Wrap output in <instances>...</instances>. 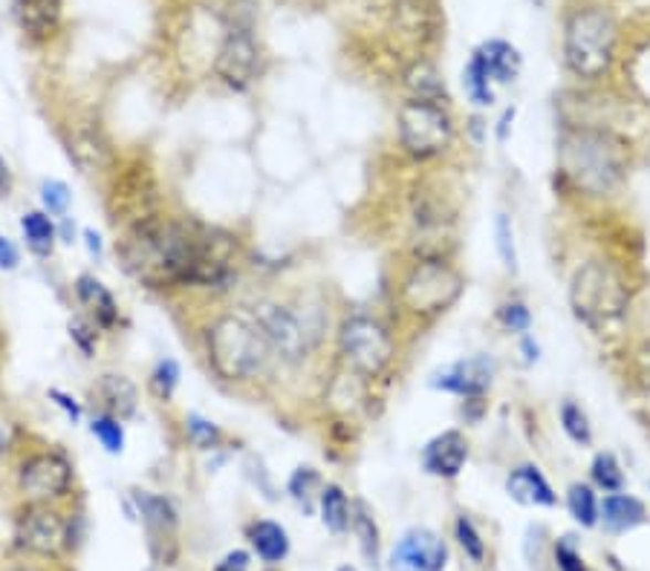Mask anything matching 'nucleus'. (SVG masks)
Wrapping results in <instances>:
<instances>
[{
	"mask_svg": "<svg viewBox=\"0 0 650 571\" xmlns=\"http://www.w3.org/2000/svg\"><path fill=\"white\" fill-rule=\"evenodd\" d=\"M200 245V225L182 223L177 216L145 214L127 225L116 240V257L127 277L148 289H180L191 286Z\"/></svg>",
	"mask_w": 650,
	"mask_h": 571,
	"instance_id": "obj_1",
	"label": "nucleus"
},
{
	"mask_svg": "<svg viewBox=\"0 0 650 571\" xmlns=\"http://www.w3.org/2000/svg\"><path fill=\"white\" fill-rule=\"evenodd\" d=\"M558 162L560 171L593 197L616 191L628 173L625 145L610 130L598 127H573L560 136Z\"/></svg>",
	"mask_w": 650,
	"mask_h": 571,
	"instance_id": "obj_2",
	"label": "nucleus"
},
{
	"mask_svg": "<svg viewBox=\"0 0 650 571\" xmlns=\"http://www.w3.org/2000/svg\"><path fill=\"white\" fill-rule=\"evenodd\" d=\"M569 309L593 335H616L630 311L628 283L605 260H587L569 281Z\"/></svg>",
	"mask_w": 650,
	"mask_h": 571,
	"instance_id": "obj_3",
	"label": "nucleus"
},
{
	"mask_svg": "<svg viewBox=\"0 0 650 571\" xmlns=\"http://www.w3.org/2000/svg\"><path fill=\"white\" fill-rule=\"evenodd\" d=\"M206 356L217 379L229 381V384L261 379L275 358L252 318L232 315V311L211 320L209 332H206Z\"/></svg>",
	"mask_w": 650,
	"mask_h": 571,
	"instance_id": "obj_4",
	"label": "nucleus"
},
{
	"mask_svg": "<svg viewBox=\"0 0 650 571\" xmlns=\"http://www.w3.org/2000/svg\"><path fill=\"white\" fill-rule=\"evenodd\" d=\"M616 44L619 27L607 9H578L564 27V64L581 82H596L614 67Z\"/></svg>",
	"mask_w": 650,
	"mask_h": 571,
	"instance_id": "obj_5",
	"label": "nucleus"
},
{
	"mask_svg": "<svg viewBox=\"0 0 650 571\" xmlns=\"http://www.w3.org/2000/svg\"><path fill=\"white\" fill-rule=\"evenodd\" d=\"M338 352L347 370L359 379H379L394 361V338L376 318L350 315L338 329Z\"/></svg>",
	"mask_w": 650,
	"mask_h": 571,
	"instance_id": "obj_6",
	"label": "nucleus"
},
{
	"mask_svg": "<svg viewBox=\"0 0 650 571\" xmlns=\"http://www.w3.org/2000/svg\"><path fill=\"white\" fill-rule=\"evenodd\" d=\"M397 130L405 154H411L419 162L437 159L454 141V121L449 110L437 102H419V98L405 102L399 107Z\"/></svg>",
	"mask_w": 650,
	"mask_h": 571,
	"instance_id": "obj_7",
	"label": "nucleus"
},
{
	"mask_svg": "<svg viewBox=\"0 0 650 571\" xmlns=\"http://www.w3.org/2000/svg\"><path fill=\"white\" fill-rule=\"evenodd\" d=\"M463 292V277L442 257H419L402 283V304L413 315H440Z\"/></svg>",
	"mask_w": 650,
	"mask_h": 571,
	"instance_id": "obj_8",
	"label": "nucleus"
},
{
	"mask_svg": "<svg viewBox=\"0 0 650 571\" xmlns=\"http://www.w3.org/2000/svg\"><path fill=\"white\" fill-rule=\"evenodd\" d=\"M249 318L261 335L270 343L272 356L281 358L284 363H301L315 347V338L310 332L307 320L301 318L298 311L290 306L277 304V300H261L254 304Z\"/></svg>",
	"mask_w": 650,
	"mask_h": 571,
	"instance_id": "obj_9",
	"label": "nucleus"
},
{
	"mask_svg": "<svg viewBox=\"0 0 650 571\" xmlns=\"http://www.w3.org/2000/svg\"><path fill=\"white\" fill-rule=\"evenodd\" d=\"M21 494L35 505H50L64 499L73 488V465L61 453H35L21 465L18 476Z\"/></svg>",
	"mask_w": 650,
	"mask_h": 571,
	"instance_id": "obj_10",
	"label": "nucleus"
},
{
	"mask_svg": "<svg viewBox=\"0 0 650 571\" xmlns=\"http://www.w3.org/2000/svg\"><path fill=\"white\" fill-rule=\"evenodd\" d=\"M263 73V52L247 30H232L214 55V75L226 87L249 89Z\"/></svg>",
	"mask_w": 650,
	"mask_h": 571,
	"instance_id": "obj_11",
	"label": "nucleus"
},
{
	"mask_svg": "<svg viewBox=\"0 0 650 571\" xmlns=\"http://www.w3.org/2000/svg\"><path fill=\"white\" fill-rule=\"evenodd\" d=\"M449 549L431 528H411L390 551V571H442Z\"/></svg>",
	"mask_w": 650,
	"mask_h": 571,
	"instance_id": "obj_12",
	"label": "nucleus"
},
{
	"mask_svg": "<svg viewBox=\"0 0 650 571\" xmlns=\"http://www.w3.org/2000/svg\"><path fill=\"white\" fill-rule=\"evenodd\" d=\"M18 546L32 554H55L67 540V522L50 505H32L18 522Z\"/></svg>",
	"mask_w": 650,
	"mask_h": 571,
	"instance_id": "obj_13",
	"label": "nucleus"
},
{
	"mask_svg": "<svg viewBox=\"0 0 650 571\" xmlns=\"http://www.w3.org/2000/svg\"><path fill=\"white\" fill-rule=\"evenodd\" d=\"M494 379V361L489 356L463 358V361L451 363L445 370L433 372L431 387L442 393L460 395V399H483Z\"/></svg>",
	"mask_w": 650,
	"mask_h": 571,
	"instance_id": "obj_14",
	"label": "nucleus"
},
{
	"mask_svg": "<svg viewBox=\"0 0 650 571\" xmlns=\"http://www.w3.org/2000/svg\"><path fill=\"white\" fill-rule=\"evenodd\" d=\"M469 462V442L460 431H442L422 447V467L437 479H457Z\"/></svg>",
	"mask_w": 650,
	"mask_h": 571,
	"instance_id": "obj_15",
	"label": "nucleus"
},
{
	"mask_svg": "<svg viewBox=\"0 0 650 571\" xmlns=\"http://www.w3.org/2000/svg\"><path fill=\"white\" fill-rule=\"evenodd\" d=\"M136 514L143 517V526L150 537V546L157 542H174L177 535V526H180V517H177V508L168 497L162 494H154V490H136L134 494Z\"/></svg>",
	"mask_w": 650,
	"mask_h": 571,
	"instance_id": "obj_16",
	"label": "nucleus"
},
{
	"mask_svg": "<svg viewBox=\"0 0 650 571\" xmlns=\"http://www.w3.org/2000/svg\"><path fill=\"white\" fill-rule=\"evenodd\" d=\"M93 395L102 404V413H111L116 419H130L136 413V404H139V390L127 376L122 372H107L98 379V384L93 387Z\"/></svg>",
	"mask_w": 650,
	"mask_h": 571,
	"instance_id": "obj_17",
	"label": "nucleus"
},
{
	"mask_svg": "<svg viewBox=\"0 0 650 571\" xmlns=\"http://www.w3.org/2000/svg\"><path fill=\"white\" fill-rule=\"evenodd\" d=\"M61 9H64V0H15L18 23L35 41H46L59 32Z\"/></svg>",
	"mask_w": 650,
	"mask_h": 571,
	"instance_id": "obj_18",
	"label": "nucleus"
},
{
	"mask_svg": "<svg viewBox=\"0 0 650 571\" xmlns=\"http://www.w3.org/2000/svg\"><path fill=\"white\" fill-rule=\"evenodd\" d=\"M75 295L91 309V318L98 329H113L119 324V304H116L113 292L96 275L78 277L75 281Z\"/></svg>",
	"mask_w": 650,
	"mask_h": 571,
	"instance_id": "obj_19",
	"label": "nucleus"
},
{
	"mask_svg": "<svg viewBox=\"0 0 650 571\" xmlns=\"http://www.w3.org/2000/svg\"><path fill=\"white\" fill-rule=\"evenodd\" d=\"M506 494L521 505H544V508H549V505L558 503L553 485L546 483V476L535 465L515 467L506 476Z\"/></svg>",
	"mask_w": 650,
	"mask_h": 571,
	"instance_id": "obj_20",
	"label": "nucleus"
},
{
	"mask_svg": "<svg viewBox=\"0 0 650 571\" xmlns=\"http://www.w3.org/2000/svg\"><path fill=\"white\" fill-rule=\"evenodd\" d=\"M598 519L605 522L607 531H614V535H621V531H633L648 519V511H644V505L639 503L636 497H628V494H610L605 497L601 508H598Z\"/></svg>",
	"mask_w": 650,
	"mask_h": 571,
	"instance_id": "obj_21",
	"label": "nucleus"
},
{
	"mask_svg": "<svg viewBox=\"0 0 650 571\" xmlns=\"http://www.w3.org/2000/svg\"><path fill=\"white\" fill-rule=\"evenodd\" d=\"M249 542H252L254 554L270 565H277L290 554V535H286V528L281 522H272V519L252 522L249 526Z\"/></svg>",
	"mask_w": 650,
	"mask_h": 571,
	"instance_id": "obj_22",
	"label": "nucleus"
},
{
	"mask_svg": "<svg viewBox=\"0 0 650 571\" xmlns=\"http://www.w3.org/2000/svg\"><path fill=\"white\" fill-rule=\"evenodd\" d=\"M21 231L23 240H27V249H30L35 257H50L55 249V240H59V223L55 216H50L46 211H27L21 216Z\"/></svg>",
	"mask_w": 650,
	"mask_h": 571,
	"instance_id": "obj_23",
	"label": "nucleus"
},
{
	"mask_svg": "<svg viewBox=\"0 0 650 571\" xmlns=\"http://www.w3.org/2000/svg\"><path fill=\"white\" fill-rule=\"evenodd\" d=\"M318 511L329 535H347L353 522V505L342 485H324L318 497Z\"/></svg>",
	"mask_w": 650,
	"mask_h": 571,
	"instance_id": "obj_24",
	"label": "nucleus"
},
{
	"mask_svg": "<svg viewBox=\"0 0 650 571\" xmlns=\"http://www.w3.org/2000/svg\"><path fill=\"white\" fill-rule=\"evenodd\" d=\"M480 55L486 59L489 73L497 84H509L515 82L517 73H521V52L515 46L509 44V41H501V38H494V41H486V44L480 46Z\"/></svg>",
	"mask_w": 650,
	"mask_h": 571,
	"instance_id": "obj_25",
	"label": "nucleus"
},
{
	"mask_svg": "<svg viewBox=\"0 0 650 571\" xmlns=\"http://www.w3.org/2000/svg\"><path fill=\"white\" fill-rule=\"evenodd\" d=\"M405 87L411 89V96L419 98V102H445V82H442L440 70L433 67L431 61H417L405 73Z\"/></svg>",
	"mask_w": 650,
	"mask_h": 571,
	"instance_id": "obj_26",
	"label": "nucleus"
},
{
	"mask_svg": "<svg viewBox=\"0 0 650 571\" xmlns=\"http://www.w3.org/2000/svg\"><path fill=\"white\" fill-rule=\"evenodd\" d=\"M492 73H489V64L486 59L480 55V50L471 55V61L465 64L463 70V87L465 93H469V98L478 107H489V104L494 102V93H492Z\"/></svg>",
	"mask_w": 650,
	"mask_h": 571,
	"instance_id": "obj_27",
	"label": "nucleus"
},
{
	"mask_svg": "<svg viewBox=\"0 0 650 571\" xmlns=\"http://www.w3.org/2000/svg\"><path fill=\"white\" fill-rule=\"evenodd\" d=\"M350 528L359 537V549L367 557V563H379V526H376L374 514L367 511L365 503L353 505V522Z\"/></svg>",
	"mask_w": 650,
	"mask_h": 571,
	"instance_id": "obj_28",
	"label": "nucleus"
},
{
	"mask_svg": "<svg viewBox=\"0 0 650 571\" xmlns=\"http://www.w3.org/2000/svg\"><path fill=\"white\" fill-rule=\"evenodd\" d=\"M322 474L315 470V467H295L290 476V483H286V490H290V497L310 511L315 503V497H322Z\"/></svg>",
	"mask_w": 650,
	"mask_h": 571,
	"instance_id": "obj_29",
	"label": "nucleus"
},
{
	"mask_svg": "<svg viewBox=\"0 0 650 571\" xmlns=\"http://www.w3.org/2000/svg\"><path fill=\"white\" fill-rule=\"evenodd\" d=\"M91 433L98 445L111 453V456H119V453L125 451V424H122V419H116V415H111V413L93 415Z\"/></svg>",
	"mask_w": 650,
	"mask_h": 571,
	"instance_id": "obj_30",
	"label": "nucleus"
},
{
	"mask_svg": "<svg viewBox=\"0 0 650 571\" xmlns=\"http://www.w3.org/2000/svg\"><path fill=\"white\" fill-rule=\"evenodd\" d=\"M567 508L578 526L593 528L598 522V499L590 485H573L567 490Z\"/></svg>",
	"mask_w": 650,
	"mask_h": 571,
	"instance_id": "obj_31",
	"label": "nucleus"
},
{
	"mask_svg": "<svg viewBox=\"0 0 650 571\" xmlns=\"http://www.w3.org/2000/svg\"><path fill=\"white\" fill-rule=\"evenodd\" d=\"M186 436L200 451H217L223 445V431L211 419H202L200 413H191L186 419Z\"/></svg>",
	"mask_w": 650,
	"mask_h": 571,
	"instance_id": "obj_32",
	"label": "nucleus"
},
{
	"mask_svg": "<svg viewBox=\"0 0 650 571\" xmlns=\"http://www.w3.org/2000/svg\"><path fill=\"white\" fill-rule=\"evenodd\" d=\"M590 474L593 483L601 490H607V494H619L621 485H625V474H621V465L614 453H598L596 459H593Z\"/></svg>",
	"mask_w": 650,
	"mask_h": 571,
	"instance_id": "obj_33",
	"label": "nucleus"
},
{
	"mask_svg": "<svg viewBox=\"0 0 650 571\" xmlns=\"http://www.w3.org/2000/svg\"><path fill=\"white\" fill-rule=\"evenodd\" d=\"M177 387H180V363L174 361V358L157 361V367L150 372V390H154V395L159 401H171L174 393H177Z\"/></svg>",
	"mask_w": 650,
	"mask_h": 571,
	"instance_id": "obj_34",
	"label": "nucleus"
},
{
	"mask_svg": "<svg viewBox=\"0 0 650 571\" xmlns=\"http://www.w3.org/2000/svg\"><path fill=\"white\" fill-rule=\"evenodd\" d=\"M560 424H564V433H567L576 445H590L593 442V427L590 419L578 408L576 401H564V408H560Z\"/></svg>",
	"mask_w": 650,
	"mask_h": 571,
	"instance_id": "obj_35",
	"label": "nucleus"
},
{
	"mask_svg": "<svg viewBox=\"0 0 650 571\" xmlns=\"http://www.w3.org/2000/svg\"><path fill=\"white\" fill-rule=\"evenodd\" d=\"M454 537L457 542H460V549H463V554L469 557L471 563H483L486 560V542H483V537H480L478 526L471 522L469 517H457L454 522Z\"/></svg>",
	"mask_w": 650,
	"mask_h": 571,
	"instance_id": "obj_36",
	"label": "nucleus"
},
{
	"mask_svg": "<svg viewBox=\"0 0 650 571\" xmlns=\"http://www.w3.org/2000/svg\"><path fill=\"white\" fill-rule=\"evenodd\" d=\"M70 202H73V193H70V188L61 179H46L44 186H41V205L55 220L67 216Z\"/></svg>",
	"mask_w": 650,
	"mask_h": 571,
	"instance_id": "obj_37",
	"label": "nucleus"
},
{
	"mask_svg": "<svg viewBox=\"0 0 650 571\" xmlns=\"http://www.w3.org/2000/svg\"><path fill=\"white\" fill-rule=\"evenodd\" d=\"M494 240H497V254H501L506 272L515 275L517 272V245H515V229L506 214H497L494 220Z\"/></svg>",
	"mask_w": 650,
	"mask_h": 571,
	"instance_id": "obj_38",
	"label": "nucleus"
},
{
	"mask_svg": "<svg viewBox=\"0 0 650 571\" xmlns=\"http://www.w3.org/2000/svg\"><path fill=\"white\" fill-rule=\"evenodd\" d=\"M70 341L75 343V347L82 349L84 356L91 358L93 352H96V341H98V332H96V324L87 318H73L70 320Z\"/></svg>",
	"mask_w": 650,
	"mask_h": 571,
	"instance_id": "obj_39",
	"label": "nucleus"
},
{
	"mask_svg": "<svg viewBox=\"0 0 650 571\" xmlns=\"http://www.w3.org/2000/svg\"><path fill=\"white\" fill-rule=\"evenodd\" d=\"M497 320H501L503 329H509V332H526L532 324V315L530 309H526V304H521V300H509V304H503L501 309H497Z\"/></svg>",
	"mask_w": 650,
	"mask_h": 571,
	"instance_id": "obj_40",
	"label": "nucleus"
},
{
	"mask_svg": "<svg viewBox=\"0 0 650 571\" xmlns=\"http://www.w3.org/2000/svg\"><path fill=\"white\" fill-rule=\"evenodd\" d=\"M630 372H633V384L650 395V343H642L630 358Z\"/></svg>",
	"mask_w": 650,
	"mask_h": 571,
	"instance_id": "obj_41",
	"label": "nucleus"
},
{
	"mask_svg": "<svg viewBox=\"0 0 650 571\" xmlns=\"http://www.w3.org/2000/svg\"><path fill=\"white\" fill-rule=\"evenodd\" d=\"M46 399L53 401L55 408H59L61 413L67 415L70 424H78L84 419V408L78 404V399H75V395H70V393H64V390H59V387H53V390L46 393Z\"/></svg>",
	"mask_w": 650,
	"mask_h": 571,
	"instance_id": "obj_42",
	"label": "nucleus"
},
{
	"mask_svg": "<svg viewBox=\"0 0 650 571\" xmlns=\"http://www.w3.org/2000/svg\"><path fill=\"white\" fill-rule=\"evenodd\" d=\"M555 563H558L560 571H587L584 569V560L567 540H560L555 546Z\"/></svg>",
	"mask_w": 650,
	"mask_h": 571,
	"instance_id": "obj_43",
	"label": "nucleus"
},
{
	"mask_svg": "<svg viewBox=\"0 0 650 571\" xmlns=\"http://www.w3.org/2000/svg\"><path fill=\"white\" fill-rule=\"evenodd\" d=\"M21 263V252H18V245L7 237V234H0V268L3 272H12Z\"/></svg>",
	"mask_w": 650,
	"mask_h": 571,
	"instance_id": "obj_44",
	"label": "nucleus"
},
{
	"mask_svg": "<svg viewBox=\"0 0 650 571\" xmlns=\"http://www.w3.org/2000/svg\"><path fill=\"white\" fill-rule=\"evenodd\" d=\"M249 560H252L249 551H229V554L217 563L214 571H249Z\"/></svg>",
	"mask_w": 650,
	"mask_h": 571,
	"instance_id": "obj_45",
	"label": "nucleus"
},
{
	"mask_svg": "<svg viewBox=\"0 0 650 571\" xmlns=\"http://www.w3.org/2000/svg\"><path fill=\"white\" fill-rule=\"evenodd\" d=\"M82 237H84V245H87V252H91V257H102V252H105V245H102V234L93 229H84Z\"/></svg>",
	"mask_w": 650,
	"mask_h": 571,
	"instance_id": "obj_46",
	"label": "nucleus"
},
{
	"mask_svg": "<svg viewBox=\"0 0 650 571\" xmlns=\"http://www.w3.org/2000/svg\"><path fill=\"white\" fill-rule=\"evenodd\" d=\"M512 121H515V107H509V110L503 113V119L497 121V139L506 141V136H509V125H512Z\"/></svg>",
	"mask_w": 650,
	"mask_h": 571,
	"instance_id": "obj_47",
	"label": "nucleus"
},
{
	"mask_svg": "<svg viewBox=\"0 0 650 571\" xmlns=\"http://www.w3.org/2000/svg\"><path fill=\"white\" fill-rule=\"evenodd\" d=\"M73 237H75V225H70V216H61L59 240L61 243H73Z\"/></svg>",
	"mask_w": 650,
	"mask_h": 571,
	"instance_id": "obj_48",
	"label": "nucleus"
},
{
	"mask_svg": "<svg viewBox=\"0 0 650 571\" xmlns=\"http://www.w3.org/2000/svg\"><path fill=\"white\" fill-rule=\"evenodd\" d=\"M9 186H12V179H9V168H7V162L0 159V200L7 197Z\"/></svg>",
	"mask_w": 650,
	"mask_h": 571,
	"instance_id": "obj_49",
	"label": "nucleus"
},
{
	"mask_svg": "<svg viewBox=\"0 0 650 571\" xmlns=\"http://www.w3.org/2000/svg\"><path fill=\"white\" fill-rule=\"evenodd\" d=\"M524 352H526V361H538V343H532V338H524Z\"/></svg>",
	"mask_w": 650,
	"mask_h": 571,
	"instance_id": "obj_50",
	"label": "nucleus"
},
{
	"mask_svg": "<svg viewBox=\"0 0 650 571\" xmlns=\"http://www.w3.org/2000/svg\"><path fill=\"white\" fill-rule=\"evenodd\" d=\"M7 447H9V427H7V422L0 419V453L7 451Z\"/></svg>",
	"mask_w": 650,
	"mask_h": 571,
	"instance_id": "obj_51",
	"label": "nucleus"
},
{
	"mask_svg": "<svg viewBox=\"0 0 650 571\" xmlns=\"http://www.w3.org/2000/svg\"><path fill=\"white\" fill-rule=\"evenodd\" d=\"M338 571H356V569H353V565H342V569H338Z\"/></svg>",
	"mask_w": 650,
	"mask_h": 571,
	"instance_id": "obj_52",
	"label": "nucleus"
},
{
	"mask_svg": "<svg viewBox=\"0 0 650 571\" xmlns=\"http://www.w3.org/2000/svg\"><path fill=\"white\" fill-rule=\"evenodd\" d=\"M15 571H35V569H15Z\"/></svg>",
	"mask_w": 650,
	"mask_h": 571,
	"instance_id": "obj_53",
	"label": "nucleus"
}]
</instances>
